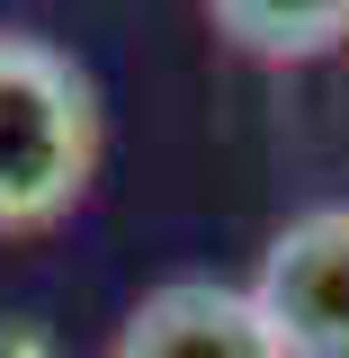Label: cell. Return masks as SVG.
Masks as SVG:
<instances>
[{
    "instance_id": "cell-3",
    "label": "cell",
    "mask_w": 349,
    "mask_h": 358,
    "mask_svg": "<svg viewBox=\"0 0 349 358\" xmlns=\"http://www.w3.org/2000/svg\"><path fill=\"white\" fill-rule=\"evenodd\" d=\"M108 358H287L278 331L260 322L251 287H224V278H171L126 313L117 350Z\"/></svg>"
},
{
    "instance_id": "cell-5",
    "label": "cell",
    "mask_w": 349,
    "mask_h": 358,
    "mask_svg": "<svg viewBox=\"0 0 349 358\" xmlns=\"http://www.w3.org/2000/svg\"><path fill=\"white\" fill-rule=\"evenodd\" d=\"M0 358H54V341L36 322H0Z\"/></svg>"
},
{
    "instance_id": "cell-2",
    "label": "cell",
    "mask_w": 349,
    "mask_h": 358,
    "mask_svg": "<svg viewBox=\"0 0 349 358\" xmlns=\"http://www.w3.org/2000/svg\"><path fill=\"white\" fill-rule=\"evenodd\" d=\"M251 305L287 358H349V206H313L278 224L251 278Z\"/></svg>"
},
{
    "instance_id": "cell-4",
    "label": "cell",
    "mask_w": 349,
    "mask_h": 358,
    "mask_svg": "<svg viewBox=\"0 0 349 358\" xmlns=\"http://www.w3.org/2000/svg\"><path fill=\"white\" fill-rule=\"evenodd\" d=\"M206 18L260 63H313L349 45V0H206Z\"/></svg>"
},
{
    "instance_id": "cell-1",
    "label": "cell",
    "mask_w": 349,
    "mask_h": 358,
    "mask_svg": "<svg viewBox=\"0 0 349 358\" xmlns=\"http://www.w3.org/2000/svg\"><path fill=\"white\" fill-rule=\"evenodd\" d=\"M99 90L63 45L0 27V233H45L90 197Z\"/></svg>"
}]
</instances>
